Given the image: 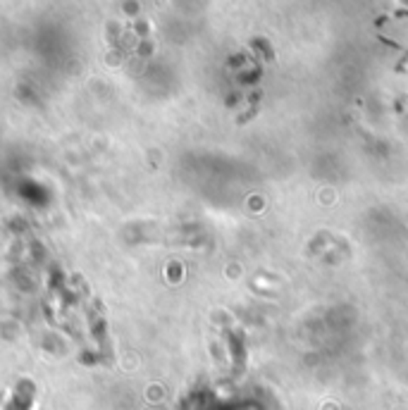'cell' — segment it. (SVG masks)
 I'll return each instance as SVG.
<instances>
[{"instance_id":"6da1fadb","label":"cell","mask_w":408,"mask_h":410,"mask_svg":"<svg viewBox=\"0 0 408 410\" xmlns=\"http://www.w3.org/2000/svg\"><path fill=\"white\" fill-rule=\"evenodd\" d=\"M33 399H36V387H33V382L24 379L15 387V394L10 396V403L5 406V410H31Z\"/></svg>"}]
</instances>
